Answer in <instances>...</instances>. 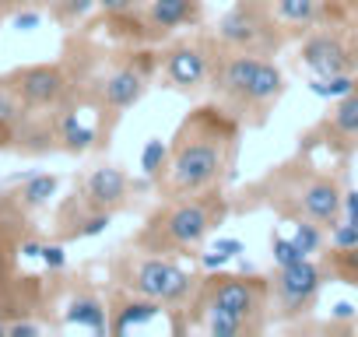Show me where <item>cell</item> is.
I'll use <instances>...</instances> for the list:
<instances>
[{
    "mask_svg": "<svg viewBox=\"0 0 358 337\" xmlns=\"http://www.w3.org/2000/svg\"><path fill=\"white\" fill-rule=\"evenodd\" d=\"M292 239L299 243V250H302L306 257L320 253V250H323V243H327L323 225H316L313 218H295V232H292Z\"/></svg>",
    "mask_w": 358,
    "mask_h": 337,
    "instance_id": "obj_26",
    "label": "cell"
},
{
    "mask_svg": "<svg viewBox=\"0 0 358 337\" xmlns=\"http://www.w3.org/2000/svg\"><path fill=\"white\" fill-rule=\"evenodd\" d=\"M162 71H165V78H169L172 88L197 92L201 85L211 81L215 60H211V50L204 43H179V46H172V50L162 53Z\"/></svg>",
    "mask_w": 358,
    "mask_h": 337,
    "instance_id": "obj_10",
    "label": "cell"
},
{
    "mask_svg": "<svg viewBox=\"0 0 358 337\" xmlns=\"http://www.w3.org/2000/svg\"><path fill=\"white\" fill-rule=\"evenodd\" d=\"M299 173H288V201L295 204V218H313L327 232L341 222L344 190L334 173H320L313 165H295Z\"/></svg>",
    "mask_w": 358,
    "mask_h": 337,
    "instance_id": "obj_6",
    "label": "cell"
},
{
    "mask_svg": "<svg viewBox=\"0 0 358 337\" xmlns=\"http://www.w3.org/2000/svg\"><path fill=\"white\" fill-rule=\"evenodd\" d=\"M18 32H32V29H39L43 25V15L39 11H22V15H15V22H11Z\"/></svg>",
    "mask_w": 358,
    "mask_h": 337,
    "instance_id": "obj_34",
    "label": "cell"
},
{
    "mask_svg": "<svg viewBox=\"0 0 358 337\" xmlns=\"http://www.w3.org/2000/svg\"><path fill=\"white\" fill-rule=\"evenodd\" d=\"M92 8H99L95 0H57L53 15H57V18H60L64 25H74V22L88 18V15H92Z\"/></svg>",
    "mask_w": 358,
    "mask_h": 337,
    "instance_id": "obj_29",
    "label": "cell"
},
{
    "mask_svg": "<svg viewBox=\"0 0 358 337\" xmlns=\"http://www.w3.org/2000/svg\"><path fill=\"white\" fill-rule=\"evenodd\" d=\"M341 218L358 225V190H344V208H341Z\"/></svg>",
    "mask_w": 358,
    "mask_h": 337,
    "instance_id": "obj_35",
    "label": "cell"
},
{
    "mask_svg": "<svg viewBox=\"0 0 358 337\" xmlns=\"http://www.w3.org/2000/svg\"><path fill=\"white\" fill-rule=\"evenodd\" d=\"M232 260H236V257H229V253H222V250L201 253V267H204V271H225Z\"/></svg>",
    "mask_w": 358,
    "mask_h": 337,
    "instance_id": "obj_33",
    "label": "cell"
},
{
    "mask_svg": "<svg viewBox=\"0 0 358 337\" xmlns=\"http://www.w3.org/2000/svg\"><path fill=\"white\" fill-rule=\"evenodd\" d=\"M204 18V0H151L144 11V29L155 39H165L179 29L201 25Z\"/></svg>",
    "mask_w": 358,
    "mask_h": 337,
    "instance_id": "obj_13",
    "label": "cell"
},
{
    "mask_svg": "<svg viewBox=\"0 0 358 337\" xmlns=\"http://www.w3.org/2000/svg\"><path fill=\"white\" fill-rule=\"evenodd\" d=\"M57 141H64L67 151L85 155V151L99 141V130H95V127H85V123L78 120V113H64L60 123H57Z\"/></svg>",
    "mask_w": 358,
    "mask_h": 337,
    "instance_id": "obj_21",
    "label": "cell"
},
{
    "mask_svg": "<svg viewBox=\"0 0 358 337\" xmlns=\"http://www.w3.org/2000/svg\"><path fill=\"white\" fill-rule=\"evenodd\" d=\"M327 11V0H274V15L281 25H295V29H313L320 25Z\"/></svg>",
    "mask_w": 358,
    "mask_h": 337,
    "instance_id": "obj_19",
    "label": "cell"
},
{
    "mask_svg": "<svg viewBox=\"0 0 358 337\" xmlns=\"http://www.w3.org/2000/svg\"><path fill=\"white\" fill-rule=\"evenodd\" d=\"M116 281H120V288H127L134 295L162 302L165 309H183V306H190L201 278H194L183 264H176L169 253L137 250V253L120 257Z\"/></svg>",
    "mask_w": 358,
    "mask_h": 337,
    "instance_id": "obj_3",
    "label": "cell"
},
{
    "mask_svg": "<svg viewBox=\"0 0 358 337\" xmlns=\"http://www.w3.org/2000/svg\"><path fill=\"white\" fill-rule=\"evenodd\" d=\"M225 215H229V201L222 197V190L165 201L144 222V229L134 236V250H144V253H187V250H197L225 222Z\"/></svg>",
    "mask_w": 358,
    "mask_h": 337,
    "instance_id": "obj_2",
    "label": "cell"
},
{
    "mask_svg": "<svg viewBox=\"0 0 358 337\" xmlns=\"http://www.w3.org/2000/svg\"><path fill=\"white\" fill-rule=\"evenodd\" d=\"M197 316L204 313H229L257 330H264V320L271 313V278L260 274H229V271H211L208 278L197 281V292L190 299Z\"/></svg>",
    "mask_w": 358,
    "mask_h": 337,
    "instance_id": "obj_4",
    "label": "cell"
},
{
    "mask_svg": "<svg viewBox=\"0 0 358 337\" xmlns=\"http://www.w3.org/2000/svg\"><path fill=\"white\" fill-rule=\"evenodd\" d=\"M64 323H71V327H88V330H95V334H109V306H106L95 292H78V295L67 302Z\"/></svg>",
    "mask_w": 358,
    "mask_h": 337,
    "instance_id": "obj_16",
    "label": "cell"
},
{
    "mask_svg": "<svg viewBox=\"0 0 358 337\" xmlns=\"http://www.w3.org/2000/svg\"><path fill=\"white\" fill-rule=\"evenodd\" d=\"M201 327L211 334V337H246V334H260L253 323L239 320V316H229V313H204L201 316Z\"/></svg>",
    "mask_w": 358,
    "mask_h": 337,
    "instance_id": "obj_22",
    "label": "cell"
},
{
    "mask_svg": "<svg viewBox=\"0 0 358 337\" xmlns=\"http://www.w3.org/2000/svg\"><path fill=\"white\" fill-rule=\"evenodd\" d=\"M39 260H43L50 271H64V267H67V253H64V246H60V243H46Z\"/></svg>",
    "mask_w": 358,
    "mask_h": 337,
    "instance_id": "obj_31",
    "label": "cell"
},
{
    "mask_svg": "<svg viewBox=\"0 0 358 337\" xmlns=\"http://www.w3.org/2000/svg\"><path fill=\"white\" fill-rule=\"evenodd\" d=\"M327 281V267H320L313 257L292 264V267H278L271 278V299L281 309V316H299L309 313L320 288Z\"/></svg>",
    "mask_w": 358,
    "mask_h": 337,
    "instance_id": "obj_8",
    "label": "cell"
},
{
    "mask_svg": "<svg viewBox=\"0 0 358 337\" xmlns=\"http://www.w3.org/2000/svg\"><path fill=\"white\" fill-rule=\"evenodd\" d=\"M165 313L162 302L155 299H144V295H134V292H120V299L109 306V334H130V330H141L148 327L151 320H158Z\"/></svg>",
    "mask_w": 358,
    "mask_h": 337,
    "instance_id": "obj_15",
    "label": "cell"
},
{
    "mask_svg": "<svg viewBox=\"0 0 358 337\" xmlns=\"http://www.w3.org/2000/svg\"><path fill=\"white\" fill-rule=\"evenodd\" d=\"M109 222H113V211H92V215H85V218L67 232V239H92V236H102V232L109 229Z\"/></svg>",
    "mask_w": 358,
    "mask_h": 337,
    "instance_id": "obj_27",
    "label": "cell"
},
{
    "mask_svg": "<svg viewBox=\"0 0 358 337\" xmlns=\"http://www.w3.org/2000/svg\"><path fill=\"white\" fill-rule=\"evenodd\" d=\"M299 60L306 64V71L313 78L351 74V67H355L351 46L337 32H313V36H306V43L299 46Z\"/></svg>",
    "mask_w": 358,
    "mask_h": 337,
    "instance_id": "obj_11",
    "label": "cell"
},
{
    "mask_svg": "<svg viewBox=\"0 0 358 337\" xmlns=\"http://www.w3.org/2000/svg\"><path fill=\"white\" fill-rule=\"evenodd\" d=\"M43 327L32 323V320H18V323H8V337H36Z\"/></svg>",
    "mask_w": 358,
    "mask_h": 337,
    "instance_id": "obj_36",
    "label": "cell"
},
{
    "mask_svg": "<svg viewBox=\"0 0 358 337\" xmlns=\"http://www.w3.org/2000/svg\"><path fill=\"white\" fill-rule=\"evenodd\" d=\"M95 4H99L106 15L123 18V15H130V11H137V8H141V0H95Z\"/></svg>",
    "mask_w": 358,
    "mask_h": 337,
    "instance_id": "obj_32",
    "label": "cell"
},
{
    "mask_svg": "<svg viewBox=\"0 0 358 337\" xmlns=\"http://www.w3.org/2000/svg\"><path fill=\"white\" fill-rule=\"evenodd\" d=\"M323 127H327L334 144H348V148L358 144V88L334 102V113L327 116Z\"/></svg>",
    "mask_w": 358,
    "mask_h": 337,
    "instance_id": "obj_17",
    "label": "cell"
},
{
    "mask_svg": "<svg viewBox=\"0 0 358 337\" xmlns=\"http://www.w3.org/2000/svg\"><path fill=\"white\" fill-rule=\"evenodd\" d=\"M11 85L18 88L22 102L29 109H57L67 92H71V81H67V71L60 64H32V67H22L11 74Z\"/></svg>",
    "mask_w": 358,
    "mask_h": 337,
    "instance_id": "obj_9",
    "label": "cell"
},
{
    "mask_svg": "<svg viewBox=\"0 0 358 337\" xmlns=\"http://www.w3.org/2000/svg\"><path fill=\"white\" fill-rule=\"evenodd\" d=\"M323 267H327V274H334V278H341L344 285H355V288H358V246H351V250H334Z\"/></svg>",
    "mask_w": 358,
    "mask_h": 337,
    "instance_id": "obj_25",
    "label": "cell"
},
{
    "mask_svg": "<svg viewBox=\"0 0 358 337\" xmlns=\"http://www.w3.org/2000/svg\"><path fill=\"white\" fill-rule=\"evenodd\" d=\"M155 71V60L148 53H137L134 60H123L116 64L102 85H99V109H102V120L109 116V123H116L127 109H134L144 92H148V78Z\"/></svg>",
    "mask_w": 358,
    "mask_h": 337,
    "instance_id": "obj_7",
    "label": "cell"
},
{
    "mask_svg": "<svg viewBox=\"0 0 358 337\" xmlns=\"http://www.w3.org/2000/svg\"><path fill=\"white\" fill-rule=\"evenodd\" d=\"M81 197L95 211H113L116 215L127 204V197H130V176L123 173V168H116V165H99V168L88 173Z\"/></svg>",
    "mask_w": 358,
    "mask_h": 337,
    "instance_id": "obj_14",
    "label": "cell"
},
{
    "mask_svg": "<svg viewBox=\"0 0 358 337\" xmlns=\"http://www.w3.org/2000/svg\"><path fill=\"white\" fill-rule=\"evenodd\" d=\"M330 316H334V320H355V316H358V309H355L351 302H337V306L330 309Z\"/></svg>",
    "mask_w": 358,
    "mask_h": 337,
    "instance_id": "obj_38",
    "label": "cell"
},
{
    "mask_svg": "<svg viewBox=\"0 0 358 337\" xmlns=\"http://www.w3.org/2000/svg\"><path fill=\"white\" fill-rule=\"evenodd\" d=\"M215 250H222V253H229V257H239V253H243V243H239V239H222V236H218V239H215Z\"/></svg>",
    "mask_w": 358,
    "mask_h": 337,
    "instance_id": "obj_37",
    "label": "cell"
},
{
    "mask_svg": "<svg viewBox=\"0 0 358 337\" xmlns=\"http://www.w3.org/2000/svg\"><path fill=\"white\" fill-rule=\"evenodd\" d=\"M25 113H29V106L22 102V95L11 85V78H0V148H8L11 141H18V127H22Z\"/></svg>",
    "mask_w": 358,
    "mask_h": 337,
    "instance_id": "obj_18",
    "label": "cell"
},
{
    "mask_svg": "<svg viewBox=\"0 0 358 337\" xmlns=\"http://www.w3.org/2000/svg\"><path fill=\"white\" fill-rule=\"evenodd\" d=\"M215 43L222 50H246V53H271L281 46L278 15L267 0H236V4L218 18Z\"/></svg>",
    "mask_w": 358,
    "mask_h": 337,
    "instance_id": "obj_5",
    "label": "cell"
},
{
    "mask_svg": "<svg viewBox=\"0 0 358 337\" xmlns=\"http://www.w3.org/2000/svg\"><path fill=\"white\" fill-rule=\"evenodd\" d=\"M271 253H274V267H292L299 260H306V253L299 250V243L292 236H271Z\"/></svg>",
    "mask_w": 358,
    "mask_h": 337,
    "instance_id": "obj_28",
    "label": "cell"
},
{
    "mask_svg": "<svg viewBox=\"0 0 358 337\" xmlns=\"http://www.w3.org/2000/svg\"><path fill=\"white\" fill-rule=\"evenodd\" d=\"M358 88V78L355 74H330V78H309V92L316 95V99H330V102H337V99H344L348 92H355Z\"/></svg>",
    "mask_w": 358,
    "mask_h": 337,
    "instance_id": "obj_24",
    "label": "cell"
},
{
    "mask_svg": "<svg viewBox=\"0 0 358 337\" xmlns=\"http://www.w3.org/2000/svg\"><path fill=\"white\" fill-rule=\"evenodd\" d=\"M165 162H169V144L162 137H151L141 151V176L148 183H158L162 173H165Z\"/></svg>",
    "mask_w": 358,
    "mask_h": 337,
    "instance_id": "obj_23",
    "label": "cell"
},
{
    "mask_svg": "<svg viewBox=\"0 0 358 337\" xmlns=\"http://www.w3.org/2000/svg\"><path fill=\"white\" fill-rule=\"evenodd\" d=\"M57 190H60V176H53V173H36V176H29V180L22 183V190H18L15 197H18L22 208L36 211V208H46V204L57 197Z\"/></svg>",
    "mask_w": 358,
    "mask_h": 337,
    "instance_id": "obj_20",
    "label": "cell"
},
{
    "mask_svg": "<svg viewBox=\"0 0 358 337\" xmlns=\"http://www.w3.org/2000/svg\"><path fill=\"white\" fill-rule=\"evenodd\" d=\"M351 246H358V225H351V222L341 218L330 229V250H351Z\"/></svg>",
    "mask_w": 358,
    "mask_h": 337,
    "instance_id": "obj_30",
    "label": "cell"
},
{
    "mask_svg": "<svg viewBox=\"0 0 358 337\" xmlns=\"http://www.w3.org/2000/svg\"><path fill=\"white\" fill-rule=\"evenodd\" d=\"M239 137H243V120L229 113L222 102L194 109L179 123L169 144V162L158 180L165 201L222 190L239 155Z\"/></svg>",
    "mask_w": 358,
    "mask_h": 337,
    "instance_id": "obj_1",
    "label": "cell"
},
{
    "mask_svg": "<svg viewBox=\"0 0 358 337\" xmlns=\"http://www.w3.org/2000/svg\"><path fill=\"white\" fill-rule=\"evenodd\" d=\"M8 334V323H0V337H4Z\"/></svg>",
    "mask_w": 358,
    "mask_h": 337,
    "instance_id": "obj_39",
    "label": "cell"
},
{
    "mask_svg": "<svg viewBox=\"0 0 358 337\" xmlns=\"http://www.w3.org/2000/svg\"><path fill=\"white\" fill-rule=\"evenodd\" d=\"M285 95V74H281V67L274 64V60H260V67H257V74H253V81L246 85V92H243V99H239V106L232 109L239 120H250V123H264V116H267V109L278 102Z\"/></svg>",
    "mask_w": 358,
    "mask_h": 337,
    "instance_id": "obj_12",
    "label": "cell"
}]
</instances>
